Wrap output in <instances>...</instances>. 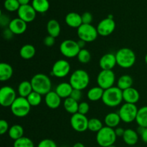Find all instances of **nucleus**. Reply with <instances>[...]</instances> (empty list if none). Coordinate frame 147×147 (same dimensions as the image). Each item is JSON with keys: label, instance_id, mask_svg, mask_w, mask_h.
Returning <instances> with one entry per match:
<instances>
[{"label": "nucleus", "instance_id": "1", "mask_svg": "<svg viewBox=\"0 0 147 147\" xmlns=\"http://www.w3.org/2000/svg\"><path fill=\"white\" fill-rule=\"evenodd\" d=\"M31 84L32 86L33 91L40 93L42 96L51 91L52 82L50 78L44 73H37L32 78Z\"/></svg>", "mask_w": 147, "mask_h": 147}, {"label": "nucleus", "instance_id": "2", "mask_svg": "<svg viewBox=\"0 0 147 147\" xmlns=\"http://www.w3.org/2000/svg\"><path fill=\"white\" fill-rule=\"evenodd\" d=\"M116 63L122 68H130L136 63V54L134 52L128 47L121 48L115 54Z\"/></svg>", "mask_w": 147, "mask_h": 147}, {"label": "nucleus", "instance_id": "3", "mask_svg": "<svg viewBox=\"0 0 147 147\" xmlns=\"http://www.w3.org/2000/svg\"><path fill=\"white\" fill-rule=\"evenodd\" d=\"M123 100V90L117 86H113L104 90L102 101L106 106L111 108L117 107Z\"/></svg>", "mask_w": 147, "mask_h": 147}, {"label": "nucleus", "instance_id": "4", "mask_svg": "<svg viewBox=\"0 0 147 147\" xmlns=\"http://www.w3.org/2000/svg\"><path fill=\"white\" fill-rule=\"evenodd\" d=\"M69 83L73 89L83 90L88 87L90 83L89 74L84 70L78 69L71 74Z\"/></svg>", "mask_w": 147, "mask_h": 147}, {"label": "nucleus", "instance_id": "5", "mask_svg": "<svg viewBox=\"0 0 147 147\" xmlns=\"http://www.w3.org/2000/svg\"><path fill=\"white\" fill-rule=\"evenodd\" d=\"M117 136L114 129L103 126L96 134V142L101 147H108L113 145L116 142Z\"/></svg>", "mask_w": 147, "mask_h": 147}, {"label": "nucleus", "instance_id": "6", "mask_svg": "<svg viewBox=\"0 0 147 147\" xmlns=\"http://www.w3.org/2000/svg\"><path fill=\"white\" fill-rule=\"evenodd\" d=\"M30 104L27 98L17 97L10 107L11 111L14 116L18 118H23L27 116L31 110Z\"/></svg>", "mask_w": 147, "mask_h": 147}, {"label": "nucleus", "instance_id": "7", "mask_svg": "<svg viewBox=\"0 0 147 147\" xmlns=\"http://www.w3.org/2000/svg\"><path fill=\"white\" fill-rule=\"evenodd\" d=\"M77 34L80 40L87 42H92L97 39L98 33L97 29L91 24H83L77 29Z\"/></svg>", "mask_w": 147, "mask_h": 147}, {"label": "nucleus", "instance_id": "8", "mask_svg": "<svg viewBox=\"0 0 147 147\" xmlns=\"http://www.w3.org/2000/svg\"><path fill=\"white\" fill-rule=\"evenodd\" d=\"M138 110L136 104L125 103L121 106L119 111V114L121 121L129 123L136 121Z\"/></svg>", "mask_w": 147, "mask_h": 147}, {"label": "nucleus", "instance_id": "9", "mask_svg": "<svg viewBox=\"0 0 147 147\" xmlns=\"http://www.w3.org/2000/svg\"><path fill=\"white\" fill-rule=\"evenodd\" d=\"M81 49L79 47L77 41L73 40H65L60 45V51L61 54L67 58H73L77 57Z\"/></svg>", "mask_w": 147, "mask_h": 147}, {"label": "nucleus", "instance_id": "10", "mask_svg": "<svg viewBox=\"0 0 147 147\" xmlns=\"http://www.w3.org/2000/svg\"><path fill=\"white\" fill-rule=\"evenodd\" d=\"M116 81V76L113 70H102L97 76L98 86L106 90L114 86Z\"/></svg>", "mask_w": 147, "mask_h": 147}, {"label": "nucleus", "instance_id": "11", "mask_svg": "<svg viewBox=\"0 0 147 147\" xmlns=\"http://www.w3.org/2000/svg\"><path fill=\"white\" fill-rule=\"evenodd\" d=\"M17 98V93L13 88L6 86L0 89V104L3 107H11Z\"/></svg>", "mask_w": 147, "mask_h": 147}, {"label": "nucleus", "instance_id": "12", "mask_svg": "<svg viewBox=\"0 0 147 147\" xmlns=\"http://www.w3.org/2000/svg\"><path fill=\"white\" fill-rule=\"evenodd\" d=\"M88 120L89 119L86 117V115L76 113L72 115L70 122L73 130L82 133V132H85L86 130H88Z\"/></svg>", "mask_w": 147, "mask_h": 147}, {"label": "nucleus", "instance_id": "13", "mask_svg": "<svg viewBox=\"0 0 147 147\" xmlns=\"http://www.w3.org/2000/svg\"><path fill=\"white\" fill-rule=\"evenodd\" d=\"M70 65L65 60H58L53 64L52 67V75L58 78L66 77L70 73Z\"/></svg>", "mask_w": 147, "mask_h": 147}, {"label": "nucleus", "instance_id": "14", "mask_svg": "<svg viewBox=\"0 0 147 147\" xmlns=\"http://www.w3.org/2000/svg\"><path fill=\"white\" fill-rule=\"evenodd\" d=\"M96 29L98 35L102 37H107L111 35L114 32L116 29V22L113 19L106 17L98 24Z\"/></svg>", "mask_w": 147, "mask_h": 147}, {"label": "nucleus", "instance_id": "15", "mask_svg": "<svg viewBox=\"0 0 147 147\" xmlns=\"http://www.w3.org/2000/svg\"><path fill=\"white\" fill-rule=\"evenodd\" d=\"M18 17L24 21L25 22H32L36 18L37 11L34 10L33 7L30 4L21 5L17 11Z\"/></svg>", "mask_w": 147, "mask_h": 147}, {"label": "nucleus", "instance_id": "16", "mask_svg": "<svg viewBox=\"0 0 147 147\" xmlns=\"http://www.w3.org/2000/svg\"><path fill=\"white\" fill-rule=\"evenodd\" d=\"M116 65V55L113 53H106L103 55L99 60V65L101 70H113Z\"/></svg>", "mask_w": 147, "mask_h": 147}, {"label": "nucleus", "instance_id": "17", "mask_svg": "<svg viewBox=\"0 0 147 147\" xmlns=\"http://www.w3.org/2000/svg\"><path fill=\"white\" fill-rule=\"evenodd\" d=\"M27 22L17 17V18H14L11 20L8 26V28L14 34L20 35V34H24L25 32L27 27Z\"/></svg>", "mask_w": 147, "mask_h": 147}, {"label": "nucleus", "instance_id": "18", "mask_svg": "<svg viewBox=\"0 0 147 147\" xmlns=\"http://www.w3.org/2000/svg\"><path fill=\"white\" fill-rule=\"evenodd\" d=\"M62 98L55 91H50L45 95V102L46 106L51 109H56L60 107Z\"/></svg>", "mask_w": 147, "mask_h": 147}, {"label": "nucleus", "instance_id": "19", "mask_svg": "<svg viewBox=\"0 0 147 147\" xmlns=\"http://www.w3.org/2000/svg\"><path fill=\"white\" fill-rule=\"evenodd\" d=\"M123 99L126 103L136 104L140 99V94L136 88H129L123 90Z\"/></svg>", "mask_w": 147, "mask_h": 147}, {"label": "nucleus", "instance_id": "20", "mask_svg": "<svg viewBox=\"0 0 147 147\" xmlns=\"http://www.w3.org/2000/svg\"><path fill=\"white\" fill-rule=\"evenodd\" d=\"M73 90V88L72 87L70 83L63 82V83H60V84L57 85L55 91L57 93V95L62 99H66L70 97V95H71Z\"/></svg>", "mask_w": 147, "mask_h": 147}, {"label": "nucleus", "instance_id": "21", "mask_svg": "<svg viewBox=\"0 0 147 147\" xmlns=\"http://www.w3.org/2000/svg\"><path fill=\"white\" fill-rule=\"evenodd\" d=\"M65 23L67 26L72 28H78L81 24H83L81 15L77 12H70L65 16Z\"/></svg>", "mask_w": 147, "mask_h": 147}, {"label": "nucleus", "instance_id": "22", "mask_svg": "<svg viewBox=\"0 0 147 147\" xmlns=\"http://www.w3.org/2000/svg\"><path fill=\"white\" fill-rule=\"evenodd\" d=\"M139 134L136 131L131 129H125L124 134L123 136V140L125 144L129 146H134L139 141Z\"/></svg>", "mask_w": 147, "mask_h": 147}, {"label": "nucleus", "instance_id": "23", "mask_svg": "<svg viewBox=\"0 0 147 147\" xmlns=\"http://www.w3.org/2000/svg\"><path fill=\"white\" fill-rule=\"evenodd\" d=\"M121 121V120L119 113L111 112L105 116L104 123L106 126L112 128V129H116L119 125Z\"/></svg>", "mask_w": 147, "mask_h": 147}, {"label": "nucleus", "instance_id": "24", "mask_svg": "<svg viewBox=\"0 0 147 147\" xmlns=\"http://www.w3.org/2000/svg\"><path fill=\"white\" fill-rule=\"evenodd\" d=\"M47 31L48 33V35L52 36V37H58L61 32V27L58 21L56 20H50L47 22Z\"/></svg>", "mask_w": 147, "mask_h": 147}, {"label": "nucleus", "instance_id": "25", "mask_svg": "<svg viewBox=\"0 0 147 147\" xmlns=\"http://www.w3.org/2000/svg\"><path fill=\"white\" fill-rule=\"evenodd\" d=\"M13 67L11 65L7 63L0 64V80L2 82L7 81L13 76Z\"/></svg>", "mask_w": 147, "mask_h": 147}, {"label": "nucleus", "instance_id": "26", "mask_svg": "<svg viewBox=\"0 0 147 147\" xmlns=\"http://www.w3.org/2000/svg\"><path fill=\"white\" fill-rule=\"evenodd\" d=\"M103 93H104V90L103 88L99 87L98 86H95L89 89L87 93V97L90 101H98L99 100H102Z\"/></svg>", "mask_w": 147, "mask_h": 147}, {"label": "nucleus", "instance_id": "27", "mask_svg": "<svg viewBox=\"0 0 147 147\" xmlns=\"http://www.w3.org/2000/svg\"><path fill=\"white\" fill-rule=\"evenodd\" d=\"M36 53V49L32 45L26 44L21 47L20 50V57L24 60H30L34 57Z\"/></svg>", "mask_w": 147, "mask_h": 147}, {"label": "nucleus", "instance_id": "28", "mask_svg": "<svg viewBox=\"0 0 147 147\" xmlns=\"http://www.w3.org/2000/svg\"><path fill=\"white\" fill-rule=\"evenodd\" d=\"M17 91L20 97L27 98L33 91L31 82L28 80H23L19 84Z\"/></svg>", "mask_w": 147, "mask_h": 147}, {"label": "nucleus", "instance_id": "29", "mask_svg": "<svg viewBox=\"0 0 147 147\" xmlns=\"http://www.w3.org/2000/svg\"><path fill=\"white\" fill-rule=\"evenodd\" d=\"M78 102L76 101V100H74V99L70 97L65 99L64 102H63V106H64L65 110L67 113H70L72 115L78 113Z\"/></svg>", "mask_w": 147, "mask_h": 147}, {"label": "nucleus", "instance_id": "30", "mask_svg": "<svg viewBox=\"0 0 147 147\" xmlns=\"http://www.w3.org/2000/svg\"><path fill=\"white\" fill-rule=\"evenodd\" d=\"M8 135L10 139L16 141L24 136V129L20 124H14L9 128Z\"/></svg>", "mask_w": 147, "mask_h": 147}, {"label": "nucleus", "instance_id": "31", "mask_svg": "<svg viewBox=\"0 0 147 147\" xmlns=\"http://www.w3.org/2000/svg\"><path fill=\"white\" fill-rule=\"evenodd\" d=\"M134 80L131 76L129 75H123L117 80V87L121 90L131 88L133 86Z\"/></svg>", "mask_w": 147, "mask_h": 147}, {"label": "nucleus", "instance_id": "32", "mask_svg": "<svg viewBox=\"0 0 147 147\" xmlns=\"http://www.w3.org/2000/svg\"><path fill=\"white\" fill-rule=\"evenodd\" d=\"M31 5L38 13L46 12L50 8V2L48 0H32Z\"/></svg>", "mask_w": 147, "mask_h": 147}, {"label": "nucleus", "instance_id": "33", "mask_svg": "<svg viewBox=\"0 0 147 147\" xmlns=\"http://www.w3.org/2000/svg\"><path fill=\"white\" fill-rule=\"evenodd\" d=\"M136 122L139 126L147 128V106H142L139 109Z\"/></svg>", "mask_w": 147, "mask_h": 147}, {"label": "nucleus", "instance_id": "34", "mask_svg": "<svg viewBox=\"0 0 147 147\" xmlns=\"http://www.w3.org/2000/svg\"><path fill=\"white\" fill-rule=\"evenodd\" d=\"M103 127V123H102L100 119H97V118H92V119L88 120V130L92 132L98 133Z\"/></svg>", "mask_w": 147, "mask_h": 147}, {"label": "nucleus", "instance_id": "35", "mask_svg": "<svg viewBox=\"0 0 147 147\" xmlns=\"http://www.w3.org/2000/svg\"><path fill=\"white\" fill-rule=\"evenodd\" d=\"M78 61L82 64H87L91 60V55L87 49H81L77 56Z\"/></svg>", "mask_w": 147, "mask_h": 147}, {"label": "nucleus", "instance_id": "36", "mask_svg": "<svg viewBox=\"0 0 147 147\" xmlns=\"http://www.w3.org/2000/svg\"><path fill=\"white\" fill-rule=\"evenodd\" d=\"M27 100L31 106H37L42 102V95L35 91H32L27 97Z\"/></svg>", "mask_w": 147, "mask_h": 147}, {"label": "nucleus", "instance_id": "37", "mask_svg": "<svg viewBox=\"0 0 147 147\" xmlns=\"http://www.w3.org/2000/svg\"><path fill=\"white\" fill-rule=\"evenodd\" d=\"M13 147H34V144L30 138L23 136L14 141Z\"/></svg>", "mask_w": 147, "mask_h": 147}, {"label": "nucleus", "instance_id": "38", "mask_svg": "<svg viewBox=\"0 0 147 147\" xmlns=\"http://www.w3.org/2000/svg\"><path fill=\"white\" fill-rule=\"evenodd\" d=\"M20 4L18 0H5L4 3V7L7 11L14 12L18 11L20 7Z\"/></svg>", "mask_w": 147, "mask_h": 147}, {"label": "nucleus", "instance_id": "39", "mask_svg": "<svg viewBox=\"0 0 147 147\" xmlns=\"http://www.w3.org/2000/svg\"><path fill=\"white\" fill-rule=\"evenodd\" d=\"M37 147H57L55 142L50 139H42L39 142Z\"/></svg>", "mask_w": 147, "mask_h": 147}, {"label": "nucleus", "instance_id": "40", "mask_svg": "<svg viewBox=\"0 0 147 147\" xmlns=\"http://www.w3.org/2000/svg\"><path fill=\"white\" fill-rule=\"evenodd\" d=\"M89 110H90V106H89L88 103H86V102H81V103H79L78 113L86 116V114L88 113Z\"/></svg>", "mask_w": 147, "mask_h": 147}, {"label": "nucleus", "instance_id": "41", "mask_svg": "<svg viewBox=\"0 0 147 147\" xmlns=\"http://www.w3.org/2000/svg\"><path fill=\"white\" fill-rule=\"evenodd\" d=\"M81 18L83 24H91L92 21H93V15L89 11H86V12L83 13L81 15Z\"/></svg>", "mask_w": 147, "mask_h": 147}, {"label": "nucleus", "instance_id": "42", "mask_svg": "<svg viewBox=\"0 0 147 147\" xmlns=\"http://www.w3.org/2000/svg\"><path fill=\"white\" fill-rule=\"evenodd\" d=\"M137 133L142 138V140L144 143L147 144V128H144L142 126H139L136 130Z\"/></svg>", "mask_w": 147, "mask_h": 147}, {"label": "nucleus", "instance_id": "43", "mask_svg": "<svg viewBox=\"0 0 147 147\" xmlns=\"http://www.w3.org/2000/svg\"><path fill=\"white\" fill-rule=\"evenodd\" d=\"M9 126L8 122L6 120L1 119L0 121V134L4 135V134L9 131Z\"/></svg>", "mask_w": 147, "mask_h": 147}, {"label": "nucleus", "instance_id": "44", "mask_svg": "<svg viewBox=\"0 0 147 147\" xmlns=\"http://www.w3.org/2000/svg\"><path fill=\"white\" fill-rule=\"evenodd\" d=\"M10 22H11V20H10L8 15L1 13V15H0V24H1V27H7V26L8 27Z\"/></svg>", "mask_w": 147, "mask_h": 147}, {"label": "nucleus", "instance_id": "45", "mask_svg": "<svg viewBox=\"0 0 147 147\" xmlns=\"http://www.w3.org/2000/svg\"><path fill=\"white\" fill-rule=\"evenodd\" d=\"M43 43L47 47H53L55 43V38L50 35H47L43 40Z\"/></svg>", "mask_w": 147, "mask_h": 147}, {"label": "nucleus", "instance_id": "46", "mask_svg": "<svg viewBox=\"0 0 147 147\" xmlns=\"http://www.w3.org/2000/svg\"><path fill=\"white\" fill-rule=\"evenodd\" d=\"M82 96H83V93H82V90H77V89H73V92H72L71 95H70V98L76 100V101L79 102L81 99Z\"/></svg>", "mask_w": 147, "mask_h": 147}, {"label": "nucleus", "instance_id": "47", "mask_svg": "<svg viewBox=\"0 0 147 147\" xmlns=\"http://www.w3.org/2000/svg\"><path fill=\"white\" fill-rule=\"evenodd\" d=\"M2 35L5 40H11V39L12 38L13 36H14V34H13V32L9 30V29L6 28L4 29V31H3Z\"/></svg>", "mask_w": 147, "mask_h": 147}, {"label": "nucleus", "instance_id": "48", "mask_svg": "<svg viewBox=\"0 0 147 147\" xmlns=\"http://www.w3.org/2000/svg\"><path fill=\"white\" fill-rule=\"evenodd\" d=\"M114 130L117 137H123V134H124L125 129H123L121 127H116Z\"/></svg>", "mask_w": 147, "mask_h": 147}, {"label": "nucleus", "instance_id": "49", "mask_svg": "<svg viewBox=\"0 0 147 147\" xmlns=\"http://www.w3.org/2000/svg\"><path fill=\"white\" fill-rule=\"evenodd\" d=\"M77 42H78V44L79 47H80V48L83 49V47H84L85 45H86V42L83 41V40H79L78 41H77Z\"/></svg>", "mask_w": 147, "mask_h": 147}, {"label": "nucleus", "instance_id": "50", "mask_svg": "<svg viewBox=\"0 0 147 147\" xmlns=\"http://www.w3.org/2000/svg\"><path fill=\"white\" fill-rule=\"evenodd\" d=\"M30 1V0H18L20 5H27V4H29Z\"/></svg>", "mask_w": 147, "mask_h": 147}, {"label": "nucleus", "instance_id": "51", "mask_svg": "<svg viewBox=\"0 0 147 147\" xmlns=\"http://www.w3.org/2000/svg\"><path fill=\"white\" fill-rule=\"evenodd\" d=\"M73 147H86V146H85L83 143H80V142H77V143H76L74 145H73Z\"/></svg>", "mask_w": 147, "mask_h": 147}, {"label": "nucleus", "instance_id": "52", "mask_svg": "<svg viewBox=\"0 0 147 147\" xmlns=\"http://www.w3.org/2000/svg\"><path fill=\"white\" fill-rule=\"evenodd\" d=\"M144 60H145V63H146V64H147V53H146V55H145Z\"/></svg>", "mask_w": 147, "mask_h": 147}, {"label": "nucleus", "instance_id": "53", "mask_svg": "<svg viewBox=\"0 0 147 147\" xmlns=\"http://www.w3.org/2000/svg\"><path fill=\"white\" fill-rule=\"evenodd\" d=\"M108 147H116V146H115L114 144H113V145H111V146H108Z\"/></svg>", "mask_w": 147, "mask_h": 147}, {"label": "nucleus", "instance_id": "54", "mask_svg": "<svg viewBox=\"0 0 147 147\" xmlns=\"http://www.w3.org/2000/svg\"><path fill=\"white\" fill-rule=\"evenodd\" d=\"M61 147H67V146H61Z\"/></svg>", "mask_w": 147, "mask_h": 147}]
</instances>
